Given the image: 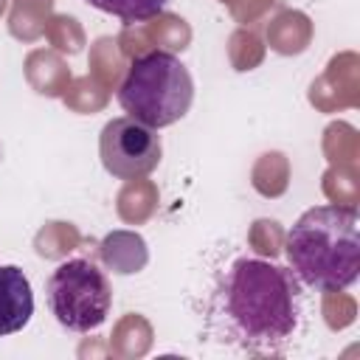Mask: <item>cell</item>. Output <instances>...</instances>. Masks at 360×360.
<instances>
[{
    "instance_id": "6da1fadb",
    "label": "cell",
    "mask_w": 360,
    "mask_h": 360,
    "mask_svg": "<svg viewBox=\"0 0 360 360\" xmlns=\"http://www.w3.org/2000/svg\"><path fill=\"white\" fill-rule=\"evenodd\" d=\"M214 315L248 352H281L301 326V281L276 262L236 259L219 281Z\"/></svg>"
},
{
    "instance_id": "7a4b0ae2",
    "label": "cell",
    "mask_w": 360,
    "mask_h": 360,
    "mask_svg": "<svg viewBox=\"0 0 360 360\" xmlns=\"http://www.w3.org/2000/svg\"><path fill=\"white\" fill-rule=\"evenodd\" d=\"M290 270L318 292L349 290L360 276V217L352 205L307 208L287 231Z\"/></svg>"
},
{
    "instance_id": "3957f363",
    "label": "cell",
    "mask_w": 360,
    "mask_h": 360,
    "mask_svg": "<svg viewBox=\"0 0 360 360\" xmlns=\"http://www.w3.org/2000/svg\"><path fill=\"white\" fill-rule=\"evenodd\" d=\"M194 101V79L188 68L169 51H146L129 62L118 87V104L152 129L180 121Z\"/></svg>"
},
{
    "instance_id": "277c9868",
    "label": "cell",
    "mask_w": 360,
    "mask_h": 360,
    "mask_svg": "<svg viewBox=\"0 0 360 360\" xmlns=\"http://www.w3.org/2000/svg\"><path fill=\"white\" fill-rule=\"evenodd\" d=\"M45 298L59 326L84 335L107 321L112 287L104 270L90 259H68L51 273Z\"/></svg>"
},
{
    "instance_id": "5b68a950",
    "label": "cell",
    "mask_w": 360,
    "mask_h": 360,
    "mask_svg": "<svg viewBox=\"0 0 360 360\" xmlns=\"http://www.w3.org/2000/svg\"><path fill=\"white\" fill-rule=\"evenodd\" d=\"M163 143L158 129L146 127L132 115H121L104 124L98 135L101 166L118 180H141L160 163Z\"/></svg>"
},
{
    "instance_id": "8992f818",
    "label": "cell",
    "mask_w": 360,
    "mask_h": 360,
    "mask_svg": "<svg viewBox=\"0 0 360 360\" xmlns=\"http://www.w3.org/2000/svg\"><path fill=\"white\" fill-rule=\"evenodd\" d=\"M34 315V292L28 276L17 264H0V338L28 326Z\"/></svg>"
},
{
    "instance_id": "52a82bcc",
    "label": "cell",
    "mask_w": 360,
    "mask_h": 360,
    "mask_svg": "<svg viewBox=\"0 0 360 360\" xmlns=\"http://www.w3.org/2000/svg\"><path fill=\"white\" fill-rule=\"evenodd\" d=\"M84 3L93 6V8H98V11H104V14H112L118 20H127V22L158 17L169 6V0H84Z\"/></svg>"
},
{
    "instance_id": "ba28073f",
    "label": "cell",
    "mask_w": 360,
    "mask_h": 360,
    "mask_svg": "<svg viewBox=\"0 0 360 360\" xmlns=\"http://www.w3.org/2000/svg\"><path fill=\"white\" fill-rule=\"evenodd\" d=\"M0 160H3V146H0Z\"/></svg>"
}]
</instances>
